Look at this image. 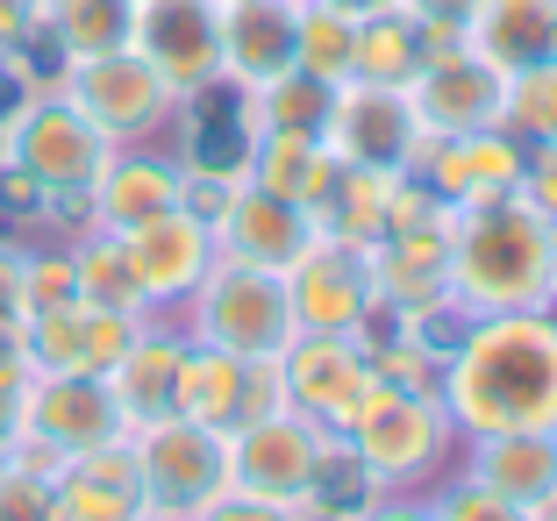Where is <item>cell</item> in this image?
I'll return each instance as SVG.
<instances>
[{"mask_svg": "<svg viewBox=\"0 0 557 521\" xmlns=\"http://www.w3.org/2000/svg\"><path fill=\"white\" fill-rule=\"evenodd\" d=\"M58 94H65L108 144H129V136L158 129L164 114H172V94H164V79L136 58V44L108 50V58H86V65H65L58 72Z\"/></svg>", "mask_w": 557, "mask_h": 521, "instance_id": "5bb4252c", "label": "cell"}, {"mask_svg": "<svg viewBox=\"0 0 557 521\" xmlns=\"http://www.w3.org/2000/svg\"><path fill=\"white\" fill-rule=\"evenodd\" d=\"M294 36H300V0H236L222 8V79L264 86L294 72Z\"/></svg>", "mask_w": 557, "mask_h": 521, "instance_id": "7402d4cb", "label": "cell"}, {"mask_svg": "<svg viewBox=\"0 0 557 521\" xmlns=\"http://www.w3.org/2000/svg\"><path fill=\"white\" fill-rule=\"evenodd\" d=\"M322 443H329L322 429L286 408L264 414V422H244L230 436V493H250V500H272V507H308Z\"/></svg>", "mask_w": 557, "mask_h": 521, "instance_id": "4fadbf2b", "label": "cell"}, {"mask_svg": "<svg viewBox=\"0 0 557 521\" xmlns=\"http://www.w3.org/2000/svg\"><path fill=\"white\" fill-rule=\"evenodd\" d=\"M400 94H408L422 136H472V129H500V114H508V72L486 65L472 44H450V50H429L422 72Z\"/></svg>", "mask_w": 557, "mask_h": 521, "instance_id": "9c48e42d", "label": "cell"}, {"mask_svg": "<svg viewBox=\"0 0 557 521\" xmlns=\"http://www.w3.org/2000/svg\"><path fill=\"white\" fill-rule=\"evenodd\" d=\"M22 272H29V250L0 236V322H22Z\"/></svg>", "mask_w": 557, "mask_h": 521, "instance_id": "ee69618b", "label": "cell"}, {"mask_svg": "<svg viewBox=\"0 0 557 521\" xmlns=\"http://www.w3.org/2000/svg\"><path fill=\"white\" fill-rule=\"evenodd\" d=\"M29 379H36V364H29V336H22V322H0V400L15 408Z\"/></svg>", "mask_w": 557, "mask_h": 521, "instance_id": "b9f144b4", "label": "cell"}, {"mask_svg": "<svg viewBox=\"0 0 557 521\" xmlns=\"http://www.w3.org/2000/svg\"><path fill=\"white\" fill-rule=\"evenodd\" d=\"M386 186H394V172L344 164L336 186H329V200H322V214H314V228L336 236V244H350V250H372L386 236Z\"/></svg>", "mask_w": 557, "mask_h": 521, "instance_id": "f546056e", "label": "cell"}, {"mask_svg": "<svg viewBox=\"0 0 557 521\" xmlns=\"http://www.w3.org/2000/svg\"><path fill=\"white\" fill-rule=\"evenodd\" d=\"M129 450H136V472H144L150 514L194 521L200 507H214L230 493V436H222V429L164 414V422L129 429Z\"/></svg>", "mask_w": 557, "mask_h": 521, "instance_id": "277c9868", "label": "cell"}, {"mask_svg": "<svg viewBox=\"0 0 557 521\" xmlns=\"http://www.w3.org/2000/svg\"><path fill=\"white\" fill-rule=\"evenodd\" d=\"M136 328H144L136 314H108V308H86V300L22 314V336H29L36 372H94V379H108L115 358L136 343Z\"/></svg>", "mask_w": 557, "mask_h": 521, "instance_id": "ffe728a7", "label": "cell"}, {"mask_svg": "<svg viewBox=\"0 0 557 521\" xmlns=\"http://www.w3.org/2000/svg\"><path fill=\"white\" fill-rule=\"evenodd\" d=\"M108 150L115 144H108L58 86L29 94L8 122H0V158L15 164V172H29V179L50 194V222H58V214H86V186L100 179Z\"/></svg>", "mask_w": 557, "mask_h": 521, "instance_id": "3957f363", "label": "cell"}, {"mask_svg": "<svg viewBox=\"0 0 557 521\" xmlns=\"http://www.w3.org/2000/svg\"><path fill=\"white\" fill-rule=\"evenodd\" d=\"M0 222H50V194L0 158Z\"/></svg>", "mask_w": 557, "mask_h": 521, "instance_id": "ab89813d", "label": "cell"}, {"mask_svg": "<svg viewBox=\"0 0 557 521\" xmlns=\"http://www.w3.org/2000/svg\"><path fill=\"white\" fill-rule=\"evenodd\" d=\"M22 457V429H15V408L0 400V464H15Z\"/></svg>", "mask_w": 557, "mask_h": 521, "instance_id": "7dc6e473", "label": "cell"}, {"mask_svg": "<svg viewBox=\"0 0 557 521\" xmlns=\"http://www.w3.org/2000/svg\"><path fill=\"white\" fill-rule=\"evenodd\" d=\"M72 272H79V300H86V308L136 314V322L150 314L144 286H136L129 258H122V236H108V228H94V236H79V244H72Z\"/></svg>", "mask_w": 557, "mask_h": 521, "instance_id": "1f68e13d", "label": "cell"}, {"mask_svg": "<svg viewBox=\"0 0 557 521\" xmlns=\"http://www.w3.org/2000/svg\"><path fill=\"white\" fill-rule=\"evenodd\" d=\"M450 222H458V214H443V222H429V228H408V236H379V244L364 250V264H372V300L386 314L422 322L429 308L458 300L450 294Z\"/></svg>", "mask_w": 557, "mask_h": 521, "instance_id": "e0dca14e", "label": "cell"}, {"mask_svg": "<svg viewBox=\"0 0 557 521\" xmlns=\"http://www.w3.org/2000/svg\"><path fill=\"white\" fill-rule=\"evenodd\" d=\"M286 408V386H278V358H236L222 343H186L180 358V393H172V414L200 429H222L236 436L244 422H264V414Z\"/></svg>", "mask_w": 557, "mask_h": 521, "instance_id": "52a82bcc", "label": "cell"}, {"mask_svg": "<svg viewBox=\"0 0 557 521\" xmlns=\"http://www.w3.org/2000/svg\"><path fill=\"white\" fill-rule=\"evenodd\" d=\"M122 258H129V272H136V286H144L150 308H164V300H194L200 278L214 272V228L194 222L186 208L150 214V222L122 228Z\"/></svg>", "mask_w": 557, "mask_h": 521, "instance_id": "ac0fdd59", "label": "cell"}, {"mask_svg": "<svg viewBox=\"0 0 557 521\" xmlns=\"http://www.w3.org/2000/svg\"><path fill=\"white\" fill-rule=\"evenodd\" d=\"M136 58L164 79L172 100H194L222 79V8L214 0H144Z\"/></svg>", "mask_w": 557, "mask_h": 521, "instance_id": "7c38bea8", "label": "cell"}, {"mask_svg": "<svg viewBox=\"0 0 557 521\" xmlns=\"http://www.w3.org/2000/svg\"><path fill=\"white\" fill-rule=\"evenodd\" d=\"M214 8H236V0H214Z\"/></svg>", "mask_w": 557, "mask_h": 521, "instance_id": "f5cc1de1", "label": "cell"}, {"mask_svg": "<svg viewBox=\"0 0 557 521\" xmlns=\"http://www.w3.org/2000/svg\"><path fill=\"white\" fill-rule=\"evenodd\" d=\"M329 8H344V15H372V8H394V0H329Z\"/></svg>", "mask_w": 557, "mask_h": 521, "instance_id": "681fc988", "label": "cell"}, {"mask_svg": "<svg viewBox=\"0 0 557 521\" xmlns=\"http://www.w3.org/2000/svg\"><path fill=\"white\" fill-rule=\"evenodd\" d=\"M344 443L372 464V479H414L443 457L450 414H443V400H414V393H394L372 379V393H364L358 422L344 429Z\"/></svg>", "mask_w": 557, "mask_h": 521, "instance_id": "9a60e30c", "label": "cell"}, {"mask_svg": "<svg viewBox=\"0 0 557 521\" xmlns=\"http://www.w3.org/2000/svg\"><path fill=\"white\" fill-rule=\"evenodd\" d=\"M200 343H222L236 358H278L286 343L300 336L294 300H286V278L258 272V264H230L214 258V272L200 278Z\"/></svg>", "mask_w": 557, "mask_h": 521, "instance_id": "8992f818", "label": "cell"}, {"mask_svg": "<svg viewBox=\"0 0 557 521\" xmlns=\"http://www.w3.org/2000/svg\"><path fill=\"white\" fill-rule=\"evenodd\" d=\"M180 358H186L180 336H164V328H136V343L115 358V372H108L115 408H122V422H129V429L164 422V414H172V393H180Z\"/></svg>", "mask_w": 557, "mask_h": 521, "instance_id": "4316f807", "label": "cell"}, {"mask_svg": "<svg viewBox=\"0 0 557 521\" xmlns=\"http://www.w3.org/2000/svg\"><path fill=\"white\" fill-rule=\"evenodd\" d=\"M500 129H515L522 144H557V58H543V65H529V72L508 79Z\"/></svg>", "mask_w": 557, "mask_h": 521, "instance_id": "e575fe53", "label": "cell"}, {"mask_svg": "<svg viewBox=\"0 0 557 521\" xmlns=\"http://www.w3.org/2000/svg\"><path fill=\"white\" fill-rule=\"evenodd\" d=\"M550 294H557V222H550Z\"/></svg>", "mask_w": 557, "mask_h": 521, "instance_id": "f907efd6", "label": "cell"}, {"mask_svg": "<svg viewBox=\"0 0 557 521\" xmlns=\"http://www.w3.org/2000/svg\"><path fill=\"white\" fill-rule=\"evenodd\" d=\"M194 521H294V507L250 500V493H222V500H214V507H200Z\"/></svg>", "mask_w": 557, "mask_h": 521, "instance_id": "f6af8a7d", "label": "cell"}, {"mask_svg": "<svg viewBox=\"0 0 557 521\" xmlns=\"http://www.w3.org/2000/svg\"><path fill=\"white\" fill-rule=\"evenodd\" d=\"M372 486H379L372 464H364L344 436H329L322 443V464H314V493H308V500L329 507V514H364V507H372Z\"/></svg>", "mask_w": 557, "mask_h": 521, "instance_id": "d590c367", "label": "cell"}, {"mask_svg": "<svg viewBox=\"0 0 557 521\" xmlns=\"http://www.w3.org/2000/svg\"><path fill=\"white\" fill-rule=\"evenodd\" d=\"M465 44L515 79V72L557 58V0H472Z\"/></svg>", "mask_w": 557, "mask_h": 521, "instance_id": "484cf974", "label": "cell"}, {"mask_svg": "<svg viewBox=\"0 0 557 521\" xmlns=\"http://www.w3.org/2000/svg\"><path fill=\"white\" fill-rule=\"evenodd\" d=\"M400 15H414L422 29H465L472 22V0H394Z\"/></svg>", "mask_w": 557, "mask_h": 521, "instance_id": "bcb514c9", "label": "cell"}, {"mask_svg": "<svg viewBox=\"0 0 557 521\" xmlns=\"http://www.w3.org/2000/svg\"><path fill=\"white\" fill-rule=\"evenodd\" d=\"M278 278H286L294 322L308 328V336H358L364 343V328H372V314H379L364 250L336 244V236H314V244L300 250Z\"/></svg>", "mask_w": 557, "mask_h": 521, "instance_id": "8fae6325", "label": "cell"}, {"mask_svg": "<svg viewBox=\"0 0 557 521\" xmlns=\"http://www.w3.org/2000/svg\"><path fill=\"white\" fill-rule=\"evenodd\" d=\"M79 300V272H72V250H29V272H22V314L65 308Z\"/></svg>", "mask_w": 557, "mask_h": 521, "instance_id": "8d00e7d4", "label": "cell"}, {"mask_svg": "<svg viewBox=\"0 0 557 521\" xmlns=\"http://www.w3.org/2000/svg\"><path fill=\"white\" fill-rule=\"evenodd\" d=\"M450 294L472 314L550 300V222L529 200H493L450 222Z\"/></svg>", "mask_w": 557, "mask_h": 521, "instance_id": "7a4b0ae2", "label": "cell"}, {"mask_svg": "<svg viewBox=\"0 0 557 521\" xmlns=\"http://www.w3.org/2000/svg\"><path fill=\"white\" fill-rule=\"evenodd\" d=\"M314 236L322 228H314L308 208H294V200H278V194H258V186H236L230 214L214 222V258L258 264V272H286Z\"/></svg>", "mask_w": 557, "mask_h": 521, "instance_id": "44dd1931", "label": "cell"}, {"mask_svg": "<svg viewBox=\"0 0 557 521\" xmlns=\"http://www.w3.org/2000/svg\"><path fill=\"white\" fill-rule=\"evenodd\" d=\"M436 521H529V514H522V507H508V500H493L486 486L465 479V486H450V500L436 507Z\"/></svg>", "mask_w": 557, "mask_h": 521, "instance_id": "60d3db41", "label": "cell"}, {"mask_svg": "<svg viewBox=\"0 0 557 521\" xmlns=\"http://www.w3.org/2000/svg\"><path fill=\"white\" fill-rule=\"evenodd\" d=\"M144 521H172V514H144Z\"/></svg>", "mask_w": 557, "mask_h": 521, "instance_id": "816d5d0a", "label": "cell"}, {"mask_svg": "<svg viewBox=\"0 0 557 521\" xmlns=\"http://www.w3.org/2000/svg\"><path fill=\"white\" fill-rule=\"evenodd\" d=\"M180 208V164L144 158V150H108L100 179L86 186V222L122 236V228L150 222V214H172Z\"/></svg>", "mask_w": 557, "mask_h": 521, "instance_id": "603a6c76", "label": "cell"}, {"mask_svg": "<svg viewBox=\"0 0 557 521\" xmlns=\"http://www.w3.org/2000/svg\"><path fill=\"white\" fill-rule=\"evenodd\" d=\"M322 144L344 164H364V172H414V164L436 150V136H422L408 94L400 86H336V108H329Z\"/></svg>", "mask_w": 557, "mask_h": 521, "instance_id": "30bf717a", "label": "cell"}, {"mask_svg": "<svg viewBox=\"0 0 557 521\" xmlns=\"http://www.w3.org/2000/svg\"><path fill=\"white\" fill-rule=\"evenodd\" d=\"M15 429H22V457H36V464H58V457H79V450L129 436L115 386L94 372H36L15 400Z\"/></svg>", "mask_w": 557, "mask_h": 521, "instance_id": "5b68a950", "label": "cell"}, {"mask_svg": "<svg viewBox=\"0 0 557 521\" xmlns=\"http://www.w3.org/2000/svg\"><path fill=\"white\" fill-rule=\"evenodd\" d=\"M278 386H286V414L314 422L322 436H344L372 393V358L358 336H308L300 328L278 350Z\"/></svg>", "mask_w": 557, "mask_h": 521, "instance_id": "ba28073f", "label": "cell"}, {"mask_svg": "<svg viewBox=\"0 0 557 521\" xmlns=\"http://www.w3.org/2000/svg\"><path fill=\"white\" fill-rule=\"evenodd\" d=\"M336 172H344V158H336L322 136H286V129H258L250 136V158H244V186L294 200V208H308V214H322Z\"/></svg>", "mask_w": 557, "mask_h": 521, "instance_id": "d4e9b609", "label": "cell"}, {"mask_svg": "<svg viewBox=\"0 0 557 521\" xmlns=\"http://www.w3.org/2000/svg\"><path fill=\"white\" fill-rule=\"evenodd\" d=\"M36 36H44V0H0V58H22Z\"/></svg>", "mask_w": 557, "mask_h": 521, "instance_id": "7bdbcfd3", "label": "cell"}, {"mask_svg": "<svg viewBox=\"0 0 557 521\" xmlns=\"http://www.w3.org/2000/svg\"><path fill=\"white\" fill-rule=\"evenodd\" d=\"M364 358H372V379L394 393H414V400H443V358L429 350L422 336L400 328L394 343H364Z\"/></svg>", "mask_w": 557, "mask_h": 521, "instance_id": "836d02e7", "label": "cell"}, {"mask_svg": "<svg viewBox=\"0 0 557 521\" xmlns=\"http://www.w3.org/2000/svg\"><path fill=\"white\" fill-rule=\"evenodd\" d=\"M350 44H358V15L329 8V0H300L294 72H308L322 86H350Z\"/></svg>", "mask_w": 557, "mask_h": 521, "instance_id": "d6a6232c", "label": "cell"}, {"mask_svg": "<svg viewBox=\"0 0 557 521\" xmlns=\"http://www.w3.org/2000/svg\"><path fill=\"white\" fill-rule=\"evenodd\" d=\"M550 514H557V500H550Z\"/></svg>", "mask_w": 557, "mask_h": 521, "instance_id": "db71d44e", "label": "cell"}, {"mask_svg": "<svg viewBox=\"0 0 557 521\" xmlns=\"http://www.w3.org/2000/svg\"><path fill=\"white\" fill-rule=\"evenodd\" d=\"M144 514L150 500H144V472H136L129 436L50 464V521H144Z\"/></svg>", "mask_w": 557, "mask_h": 521, "instance_id": "d6986e66", "label": "cell"}, {"mask_svg": "<svg viewBox=\"0 0 557 521\" xmlns=\"http://www.w3.org/2000/svg\"><path fill=\"white\" fill-rule=\"evenodd\" d=\"M244 108H250V129L322 136V129H329V108H336V86L308 79V72H278V79L250 86V94H244Z\"/></svg>", "mask_w": 557, "mask_h": 521, "instance_id": "4dcf8cb0", "label": "cell"}, {"mask_svg": "<svg viewBox=\"0 0 557 521\" xmlns=\"http://www.w3.org/2000/svg\"><path fill=\"white\" fill-rule=\"evenodd\" d=\"M443 414L472 443L557 429V314H472L458 350L443 358Z\"/></svg>", "mask_w": 557, "mask_h": 521, "instance_id": "6da1fadb", "label": "cell"}, {"mask_svg": "<svg viewBox=\"0 0 557 521\" xmlns=\"http://www.w3.org/2000/svg\"><path fill=\"white\" fill-rule=\"evenodd\" d=\"M0 521H50V464L36 457L0 464Z\"/></svg>", "mask_w": 557, "mask_h": 521, "instance_id": "74e56055", "label": "cell"}, {"mask_svg": "<svg viewBox=\"0 0 557 521\" xmlns=\"http://www.w3.org/2000/svg\"><path fill=\"white\" fill-rule=\"evenodd\" d=\"M136 8L144 0H44V36L36 44L58 50V65H86L108 50L136 44Z\"/></svg>", "mask_w": 557, "mask_h": 521, "instance_id": "83f0119b", "label": "cell"}, {"mask_svg": "<svg viewBox=\"0 0 557 521\" xmlns=\"http://www.w3.org/2000/svg\"><path fill=\"white\" fill-rule=\"evenodd\" d=\"M350 521H436V514H422V507H364Z\"/></svg>", "mask_w": 557, "mask_h": 521, "instance_id": "c3c4849f", "label": "cell"}, {"mask_svg": "<svg viewBox=\"0 0 557 521\" xmlns=\"http://www.w3.org/2000/svg\"><path fill=\"white\" fill-rule=\"evenodd\" d=\"M472 486H486L493 500L543 514L557 500V429H522V436H479L472 457Z\"/></svg>", "mask_w": 557, "mask_h": 521, "instance_id": "cb8c5ba5", "label": "cell"}, {"mask_svg": "<svg viewBox=\"0 0 557 521\" xmlns=\"http://www.w3.org/2000/svg\"><path fill=\"white\" fill-rule=\"evenodd\" d=\"M422 72V22L400 8H372L358 15V44H350V79L358 86H408Z\"/></svg>", "mask_w": 557, "mask_h": 521, "instance_id": "f1b7e54d", "label": "cell"}, {"mask_svg": "<svg viewBox=\"0 0 557 521\" xmlns=\"http://www.w3.org/2000/svg\"><path fill=\"white\" fill-rule=\"evenodd\" d=\"M515 200H529L543 222H557V144H522V186H515Z\"/></svg>", "mask_w": 557, "mask_h": 521, "instance_id": "f35d334b", "label": "cell"}, {"mask_svg": "<svg viewBox=\"0 0 557 521\" xmlns=\"http://www.w3.org/2000/svg\"><path fill=\"white\" fill-rule=\"evenodd\" d=\"M414 172L429 179V194H436L450 214L493 208V200H515V186H522V136L515 129L436 136V150H429Z\"/></svg>", "mask_w": 557, "mask_h": 521, "instance_id": "2e32d148", "label": "cell"}]
</instances>
